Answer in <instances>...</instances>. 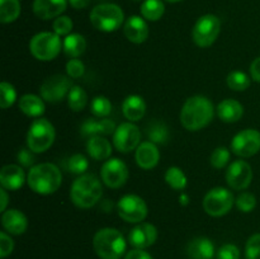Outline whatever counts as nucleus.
Here are the masks:
<instances>
[{"instance_id": "f257e3e1", "label": "nucleus", "mask_w": 260, "mask_h": 259, "mask_svg": "<svg viewBox=\"0 0 260 259\" xmlns=\"http://www.w3.org/2000/svg\"><path fill=\"white\" fill-rule=\"evenodd\" d=\"M215 107L212 102L203 95L190 96L183 104L180 122L188 131H200L212 121Z\"/></svg>"}, {"instance_id": "f03ea898", "label": "nucleus", "mask_w": 260, "mask_h": 259, "mask_svg": "<svg viewBox=\"0 0 260 259\" xmlns=\"http://www.w3.org/2000/svg\"><path fill=\"white\" fill-rule=\"evenodd\" d=\"M62 182V174L57 165L52 163H41L30 168L27 183L30 189L41 196L55 193Z\"/></svg>"}, {"instance_id": "7ed1b4c3", "label": "nucleus", "mask_w": 260, "mask_h": 259, "mask_svg": "<svg viewBox=\"0 0 260 259\" xmlns=\"http://www.w3.org/2000/svg\"><path fill=\"white\" fill-rule=\"evenodd\" d=\"M103 195L102 183L94 174L79 175L70 188V198L79 208H90Z\"/></svg>"}, {"instance_id": "20e7f679", "label": "nucleus", "mask_w": 260, "mask_h": 259, "mask_svg": "<svg viewBox=\"0 0 260 259\" xmlns=\"http://www.w3.org/2000/svg\"><path fill=\"white\" fill-rule=\"evenodd\" d=\"M93 248L101 259H121L126 253L127 243L121 231L104 228L94 235Z\"/></svg>"}, {"instance_id": "39448f33", "label": "nucleus", "mask_w": 260, "mask_h": 259, "mask_svg": "<svg viewBox=\"0 0 260 259\" xmlns=\"http://www.w3.org/2000/svg\"><path fill=\"white\" fill-rule=\"evenodd\" d=\"M124 20L123 10L116 4L104 3L93 8L90 13V23L101 32H114L122 25Z\"/></svg>"}, {"instance_id": "423d86ee", "label": "nucleus", "mask_w": 260, "mask_h": 259, "mask_svg": "<svg viewBox=\"0 0 260 259\" xmlns=\"http://www.w3.org/2000/svg\"><path fill=\"white\" fill-rule=\"evenodd\" d=\"M55 127L48 119L37 118L30 123L27 132V146L36 154L45 152L55 141Z\"/></svg>"}, {"instance_id": "0eeeda50", "label": "nucleus", "mask_w": 260, "mask_h": 259, "mask_svg": "<svg viewBox=\"0 0 260 259\" xmlns=\"http://www.w3.org/2000/svg\"><path fill=\"white\" fill-rule=\"evenodd\" d=\"M62 43L55 32H41L33 36L29 42V51L33 57L40 61H51L57 57Z\"/></svg>"}, {"instance_id": "6e6552de", "label": "nucleus", "mask_w": 260, "mask_h": 259, "mask_svg": "<svg viewBox=\"0 0 260 259\" xmlns=\"http://www.w3.org/2000/svg\"><path fill=\"white\" fill-rule=\"evenodd\" d=\"M220 32L221 20L218 19V17L213 14L202 15L196 22L194 27L192 29L193 42L198 47H210V46H212L216 42Z\"/></svg>"}, {"instance_id": "1a4fd4ad", "label": "nucleus", "mask_w": 260, "mask_h": 259, "mask_svg": "<svg viewBox=\"0 0 260 259\" xmlns=\"http://www.w3.org/2000/svg\"><path fill=\"white\" fill-rule=\"evenodd\" d=\"M235 198L231 190L223 187H216L208 190L203 198V208L212 217H221L233 208Z\"/></svg>"}, {"instance_id": "9d476101", "label": "nucleus", "mask_w": 260, "mask_h": 259, "mask_svg": "<svg viewBox=\"0 0 260 259\" xmlns=\"http://www.w3.org/2000/svg\"><path fill=\"white\" fill-rule=\"evenodd\" d=\"M117 211L126 222L140 223L146 218L147 205L140 196L126 195L117 203Z\"/></svg>"}, {"instance_id": "9b49d317", "label": "nucleus", "mask_w": 260, "mask_h": 259, "mask_svg": "<svg viewBox=\"0 0 260 259\" xmlns=\"http://www.w3.org/2000/svg\"><path fill=\"white\" fill-rule=\"evenodd\" d=\"M73 86L70 76L61 75V74L52 75L46 79L41 85V96L50 103H58L62 99H65V96L68 98Z\"/></svg>"}, {"instance_id": "f8f14e48", "label": "nucleus", "mask_w": 260, "mask_h": 259, "mask_svg": "<svg viewBox=\"0 0 260 259\" xmlns=\"http://www.w3.org/2000/svg\"><path fill=\"white\" fill-rule=\"evenodd\" d=\"M231 150L240 157H250L260 150V132L258 130L246 128L234 136Z\"/></svg>"}, {"instance_id": "ddd939ff", "label": "nucleus", "mask_w": 260, "mask_h": 259, "mask_svg": "<svg viewBox=\"0 0 260 259\" xmlns=\"http://www.w3.org/2000/svg\"><path fill=\"white\" fill-rule=\"evenodd\" d=\"M141 131L134 122H124L119 124L113 134V145L118 151L131 152L140 145Z\"/></svg>"}, {"instance_id": "4468645a", "label": "nucleus", "mask_w": 260, "mask_h": 259, "mask_svg": "<svg viewBox=\"0 0 260 259\" xmlns=\"http://www.w3.org/2000/svg\"><path fill=\"white\" fill-rule=\"evenodd\" d=\"M128 174V168L126 163L122 161L118 157H112L107 160L101 170V177L104 184L114 189L126 184Z\"/></svg>"}, {"instance_id": "2eb2a0df", "label": "nucleus", "mask_w": 260, "mask_h": 259, "mask_svg": "<svg viewBox=\"0 0 260 259\" xmlns=\"http://www.w3.org/2000/svg\"><path fill=\"white\" fill-rule=\"evenodd\" d=\"M253 180V169L250 164L244 160H235L229 165L226 170V182L230 188L236 190H243L250 185Z\"/></svg>"}, {"instance_id": "dca6fc26", "label": "nucleus", "mask_w": 260, "mask_h": 259, "mask_svg": "<svg viewBox=\"0 0 260 259\" xmlns=\"http://www.w3.org/2000/svg\"><path fill=\"white\" fill-rule=\"evenodd\" d=\"M157 229L152 223L140 222L128 234V241L135 249H146L155 244Z\"/></svg>"}, {"instance_id": "f3484780", "label": "nucleus", "mask_w": 260, "mask_h": 259, "mask_svg": "<svg viewBox=\"0 0 260 259\" xmlns=\"http://www.w3.org/2000/svg\"><path fill=\"white\" fill-rule=\"evenodd\" d=\"M68 7V0H35L33 13L42 20H50L62 14Z\"/></svg>"}, {"instance_id": "a211bd4d", "label": "nucleus", "mask_w": 260, "mask_h": 259, "mask_svg": "<svg viewBox=\"0 0 260 259\" xmlns=\"http://www.w3.org/2000/svg\"><path fill=\"white\" fill-rule=\"evenodd\" d=\"M123 33L129 42L140 45V43H144L149 37V27L144 18L139 15H132L124 23Z\"/></svg>"}, {"instance_id": "6ab92c4d", "label": "nucleus", "mask_w": 260, "mask_h": 259, "mask_svg": "<svg viewBox=\"0 0 260 259\" xmlns=\"http://www.w3.org/2000/svg\"><path fill=\"white\" fill-rule=\"evenodd\" d=\"M137 165L145 170H150L157 165L160 160V151L156 145L151 141H145L139 145L135 154Z\"/></svg>"}, {"instance_id": "aec40b11", "label": "nucleus", "mask_w": 260, "mask_h": 259, "mask_svg": "<svg viewBox=\"0 0 260 259\" xmlns=\"http://www.w3.org/2000/svg\"><path fill=\"white\" fill-rule=\"evenodd\" d=\"M2 225L10 235H22L27 230L28 220L22 211L10 208L3 212Z\"/></svg>"}, {"instance_id": "412c9836", "label": "nucleus", "mask_w": 260, "mask_h": 259, "mask_svg": "<svg viewBox=\"0 0 260 259\" xmlns=\"http://www.w3.org/2000/svg\"><path fill=\"white\" fill-rule=\"evenodd\" d=\"M116 123L109 118H86L80 127L83 136H108L116 131Z\"/></svg>"}, {"instance_id": "4be33fe9", "label": "nucleus", "mask_w": 260, "mask_h": 259, "mask_svg": "<svg viewBox=\"0 0 260 259\" xmlns=\"http://www.w3.org/2000/svg\"><path fill=\"white\" fill-rule=\"evenodd\" d=\"M25 182V174L19 165L8 164L0 170V184L8 190H17L23 187Z\"/></svg>"}, {"instance_id": "5701e85b", "label": "nucleus", "mask_w": 260, "mask_h": 259, "mask_svg": "<svg viewBox=\"0 0 260 259\" xmlns=\"http://www.w3.org/2000/svg\"><path fill=\"white\" fill-rule=\"evenodd\" d=\"M122 112L129 122H137L142 119V117L146 113V103L142 96L131 94L124 98L122 103Z\"/></svg>"}, {"instance_id": "b1692460", "label": "nucleus", "mask_w": 260, "mask_h": 259, "mask_svg": "<svg viewBox=\"0 0 260 259\" xmlns=\"http://www.w3.org/2000/svg\"><path fill=\"white\" fill-rule=\"evenodd\" d=\"M187 254L192 259H212L215 255V245L208 238L200 236L188 243Z\"/></svg>"}, {"instance_id": "393cba45", "label": "nucleus", "mask_w": 260, "mask_h": 259, "mask_svg": "<svg viewBox=\"0 0 260 259\" xmlns=\"http://www.w3.org/2000/svg\"><path fill=\"white\" fill-rule=\"evenodd\" d=\"M216 111L221 121L226 123H233V122H238L243 117L244 107L241 106L240 102L229 98L220 102Z\"/></svg>"}, {"instance_id": "a878e982", "label": "nucleus", "mask_w": 260, "mask_h": 259, "mask_svg": "<svg viewBox=\"0 0 260 259\" xmlns=\"http://www.w3.org/2000/svg\"><path fill=\"white\" fill-rule=\"evenodd\" d=\"M86 151L94 160H107L112 154V145L103 136H91L86 142Z\"/></svg>"}, {"instance_id": "bb28decb", "label": "nucleus", "mask_w": 260, "mask_h": 259, "mask_svg": "<svg viewBox=\"0 0 260 259\" xmlns=\"http://www.w3.org/2000/svg\"><path fill=\"white\" fill-rule=\"evenodd\" d=\"M19 109L28 117H41L45 113V102L35 94H24L19 99Z\"/></svg>"}, {"instance_id": "cd10ccee", "label": "nucleus", "mask_w": 260, "mask_h": 259, "mask_svg": "<svg viewBox=\"0 0 260 259\" xmlns=\"http://www.w3.org/2000/svg\"><path fill=\"white\" fill-rule=\"evenodd\" d=\"M63 52L66 56L71 58H78L79 56L83 55L86 50V41L79 33H70L66 36L65 40L62 42Z\"/></svg>"}, {"instance_id": "c85d7f7f", "label": "nucleus", "mask_w": 260, "mask_h": 259, "mask_svg": "<svg viewBox=\"0 0 260 259\" xmlns=\"http://www.w3.org/2000/svg\"><path fill=\"white\" fill-rule=\"evenodd\" d=\"M146 134L147 137H149V141L154 142L155 145L167 144V141L169 140V128H168V126L164 122H151L147 126Z\"/></svg>"}, {"instance_id": "c756f323", "label": "nucleus", "mask_w": 260, "mask_h": 259, "mask_svg": "<svg viewBox=\"0 0 260 259\" xmlns=\"http://www.w3.org/2000/svg\"><path fill=\"white\" fill-rule=\"evenodd\" d=\"M140 10L145 19L156 22L164 15L165 5L161 0H145Z\"/></svg>"}, {"instance_id": "7c9ffc66", "label": "nucleus", "mask_w": 260, "mask_h": 259, "mask_svg": "<svg viewBox=\"0 0 260 259\" xmlns=\"http://www.w3.org/2000/svg\"><path fill=\"white\" fill-rule=\"evenodd\" d=\"M20 14L19 0H0V22L7 24L18 19Z\"/></svg>"}, {"instance_id": "2f4dec72", "label": "nucleus", "mask_w": 260, "mask_h": 259, "mask_svg": "<svg viewBox=\"0 0 260 259\" xmlns=\"http://www.w3.org/2000/svg\"><path fill=\"white\" fill-rule=\"evenodd\" d=\"M165 182L168 183L170 188L175 190H183L185 189L188 184L187 175L184 174L180 168L178 167H170L169 169L165 172Z\"/></svg>"}, {"instance_id": "473e14b6", "label": "nucleus", "mask_w": 260, "mask_h": 259, "mask_svg": "<svg viewBox=\"0 0 260 259\" xmlns=\"http://www.w3.org/2000/svg\"><path fill=\"white\" fill-rule=\"evenodd\" d=\"M88 103V94L81 86L74 85L68 95V106L71 111L80 112Z\"/></svg>"}, {"instance_id": "72a5a7b5", "label": "nucleus", "mask_w": 260, "mask_h": 259, "mask_svg": "<svg viewBox=\"0 0 260 259\" xmlns=\"http://www.w3.org/2000/svg\"><path fill=\"white\" fill-rule=\"evenodd\" d=\"M226 81H228L229 88L235 91H244L250 86V78L245 73L239 70L231 71Z\"/></svg>"}, {"instance_id": "f704fd0d", "label": "nucleus", "mask_w": 260, "mask_h": 259, "mask_svg": "<svg viewBox=\"0 0 260 259\" xmlns=\"http://www.w3.org/2000/svg\"><path fill=\"white\" fill-rule=\"evenodd\" d=\"M90 111L98 118H107L112 112V103L107 96L98 95L91 101Z\"/></svg>"}, {"instance_id": "c9c22d12", "label": "nucleus", "mask_w": 260, "mask_h": 259, "mask_svg": "<svg viewBox=\"0 0 260 259\" xmlns=\"http://www.w3.org/2000/svg\"><path fill=\"white\" fill-rule=\"evenodd\" d=\"M17 101V90L14 86L8 81H3L0 84V107L7 109L12 107Z\"/></svg>"}, {"instance_id": "e433bc0d", "label": "nucleus", "mask_w": 260, "mask_h": 259, "mask_svg": "<svg viewBox=\"0 0 260 259\" xmlns=\"http://www.w3.org/2000/svg\"><path fill=\"white\" fill-rule=\"evenodd\" d=\"M89 168V161L83 154H74L68 160V169L73 174L83 175Z\"/></svg>"}, {"instance_id": "4c0bfd02", "label": "nucleus", "mask_w": 260, "mask_h": 259, "mask_svg": "<svg viewBox=\"0 0 260 259\" xmlns=\"http://www.w3.org/2000/svg\"><path fill=\"white\" fill-rule=\"evenodd\" d=\"M230 157L231 154L229 149H226V147H217L211 154V165L216 168V169H222V168H225L229 164Z\"/></svg>"}, {"instance_id": "58836bf2", "label": "nucleus", "mask_w": 260, "mask_h": 259, "mask_svg": "<svg viewBox=\"0 0 260 259\" xmlns=\"http://www.w3.org/2000/svg\"><path fill=\"white\" fill-rule=\"evenodd\" d=\"M235 203L241 212L249 213L255 208L256 198L253 193L243 192L238 196V198L235 200Z\"/></svg>"}, {"instance_id": "ea45409f", "label": "nucleus", "mask_w": 260, "mask_h": 259, "mask_svg": "<svg viewBox=\"0 0 260 259\" xmlns=\"http://www.w3.org/2000/svg\"><path fill=\"white\" fill-rule=\"evenodd\" d=\"M73 20H71L68 15H60V17L56 18L55 22H53L52 24L53 32L58 36H65V37L70 35L71 30H73Z\"/></svg>"}, {"instance_id": "a19ab883", "label": "nucleus", "mask_w": 260, "mask_h": 259, "mask_svg": "<svg viewBox=\"0 0 260 259\" xmlns=\"http://www.w3.org/2000/svg\"><path fill=\"white\" fill-rule=\"evenodd\" d=\"M246 259H260V234H254L248 239L245 245Z\"/></svg>"}, {"instance_id": "79ce46f5", "label": "nucleus", "mask_w": 260, "mask_h": 259, "mask_svg": "<svg viewBox=\"0 0 260 259\" xmlns=\"http://www.w3.org/2000/svg\"><path fill=\"white\" fill-rule=\"evenodd\" d=\"M66 73H68V76L73 79L81 78L85 73V66H84L83 61L79 58H70L66 63Z\"/></svg>"}, {"instance_id": "37998d69", "label": "nucleus", "mask_w": 260, "mask_h": 259, "mask_svg": "<svg viewBox=\"0 0 260 259\" xmlns=\"http://www.w3.org/2000/svg\"><path fill=\"white\" fill-rule=\"evenodd\" d=\"M35 154L36 152H33L29 147H23V149H20L17 154L18 163L24 168L35 167V161H36Z\"/></svg>"}, {"instance_id": "c03bdc74", "label": "nucleus", "mask_w": 260, "mask_h": 259, "mask_svg": "<svg viewBox=\"0 0 260 259\" xmlns=\"http://www.w3.org/2000/svg\"><path fill=\"white\" fill-rule=\"evenodd\" d=\"M240 249L234 244H225L217 251V259H240Z\"/></svg>"}, {"instance_id": "a18cd8bd", "label": "nucleus", "mask_w": 260, "mask_h": 259, "mask_svg": "<svg viewBox=\"0 0 260 259\" xmlns=\"http://www.w3.org/2000/svg\"><path fill=\"white\" fill-rule=\"evenodd\" d=\"M13 249H14V241H13V239L7 233L2 231L0 233V258L4 259L8 255H10Z\"/></svg>"}, {"instance_id": "49530a36", "label": "nucleus", "mask_w": 260, "mask_h": 259, "mask_svg": "<svg viewBox=\"0 0 260 259\" xmlns=\"http://www.w3.org/2000/svg\"><path fill=\"white\" fill-rule=\"evenodd\" d=\"M124 259H154L147 251L144 249H132L131 251L126 254Z\"/></svg>"}, {"instance_id": "de8ad7c7", "label": "nucleus", "mask_w": 260, "mask_h": 259, "mask_svg": "<svg viewBox=\"0 0 260 259\" xmlns=\"http://www.w3.org/2000/svg\"><path fill=\"white\" fill-rule=\"evenodd\" d=\"M250 75H251V79H254V81L260 83V56L251 62Z\"/></svg>"}, {"instance_id": "09e8293b", "label": "nucleus", "mask_w": 260, "mask_h": 259, "mask_svg": "<svg viewBox=\"0 0 260 259\" xmlns=\"http://www.w3.org/2000/svg\"><path fill=\"white\" fill-rule=\"evenodd\" d=\"M90 2L91 0H69L71 7L75 8V9H84V8H86L90 4Z\"/></svg>"}, {"instance_id": "8fccbe9b", "label": "nucleus", "mask_w": 260, "mask_h": 259, "mask_svg": "<svg viewBox=\"0 0 260 259\" xmlns=\"http://www.w3.org/2000/svg\"><path fill=\"white\" fill-rule=\"evenodd\" d=\"M0 196H2V205H0V210H2V212H4V211H7L8 202H9V197H8V193L5 188H2V189H0Z\"/></svg>"}, {"instance_id": "3c124183", "label": "nucleus", "mask_w": 260, "mask_h": 259, "mask_svg": "<svg viewBox=\"0 0 260 259\" xmlns=\"http://www.w3.org/2000/svg\"><path fill=\"white\" fill-rule=\"evenodd\" d=\"M179 203L182 206L189 205V197H188V195H185V193H182V195L179 196Z\"/></svg>"}, {"instance_id": "603ef678", "label": "nucleus", "mask_w": 260, "mask_h": 259, "mask_svg": "<svg viewBox=\"0 0 260 259\" xmlns=\"http://www.w3.org/2000/svg\"><path fill=\"white\" fill-rule=\"evenodd\" d=\"M168 3H178V2H182V0H165Z\"/></svg>"}, {"instance_id": "864d4df0", "label": "nucleus", "mask_w": 260, "mask_h": 259, "mask_svg": "<svg viewBox=\"0 0 260 259\" xmlns=\"http://www.w3.org/2000/svg\"><path fill=\"white\" fill-rule=\"evenodd\" d=\"M136 2H139V0H136Z\"/></svg>"}]
</instances>
